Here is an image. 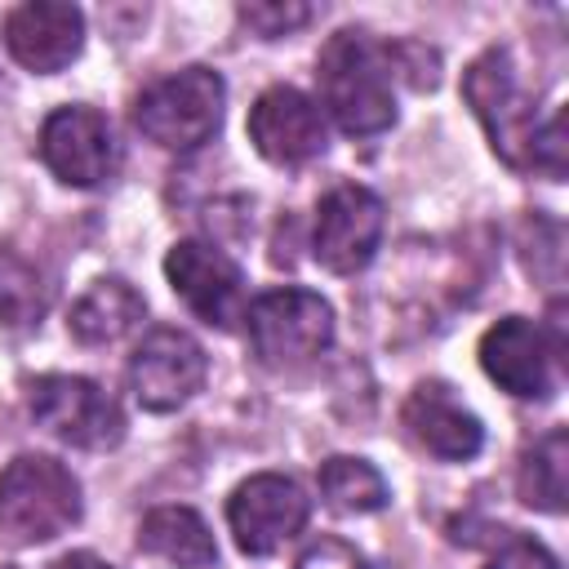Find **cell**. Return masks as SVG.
I'll list each match as a JSON object with an SVG mask.
<instances>
[{
	"mask_svg": "<svg viewBox=\"0 0 569 569\" xmlns=\"http://www.w3.org/2000/svg\"><path fill=\"white\" fill-rule=\"evenodd\" d=\"M320 498L342 516H369L387 507V480L373 462L333 453L320 462Z\"/></svg>",
	"mask_w": 569,
	"mask_h": 569,
	"instance_id": "d6986e66",
	"label": "cell"
},
{
	"mask_svg": "<svg viewBox=\"0 0 569 569\" xmlns=\"http://www.w3.org/2000/svg\"><path fill=\"white\" fill-rule=\"evenodd\" d=\"M147 316V298L124 280V276H102L93 280L76 302H71V338L84 347H111L124 333H133Z\"/></svg>",
	"mask_w": 569,
	"mask_h": 569,
	"instance_id": "2e32d148",
	"label": "cell"
},
{
	"mask_svg": "<svg viewBox=\"0 0 569 569\" xmlns=\"http://www.w3.org/2000/svg\"><path fill=\"white\" fill-rule=\"evenodd\" d=\"M382 227H387L382 200L360 182H342L316 204L311 258L333 276H356L373 262L382 244Z\"/></svg>",
	"mask_w": 569,
	"mask_h": 569,
	"instance_id": "30bf717a",
	"label": "cell"
},
{
	"mask_svg": "<svg viewBox=\"0 0 569 569\" xmlns=\"http://www.w3.org/2000/svg\"><path fill=\"white\" fill-rule=\"evenodd\" d=\"M516 493L525 507L560 516L565 498H569V431L551 427L542 440H533V449H525L520 471H516Z\"/></svg>",
	"mask_w": 569,
	"mask_h": 569,
	"instance_id": "ac0fdd59",
	"label": "cell"
},
{
	"mask_svg": "<svg viewBox=\"0 0 569 569\" xmlns=\"http://www.w3.org/2000/svg\"><path fill=\"white\" fill-rule=\"evenodd\" d=\"M400 422L413 436V445L440 462H471L485 449L480 418L445 382H418L400 409Z\"/></svg>",
	"mask_w": 569,
	"mask_h": 569,
	"instance_id": "9a60e30c",
	"label": "cell"
},
{
	"mask_svg": "<svg viewBox=\"0 0 569 569\" xmlns=\"http://www.w3.org/2000/svg\"><path fill=\"white\" fill-rule=\"evenodd\" d=\"M320 111L351 138H373L396 124V71L391 49L369 31L342 27L316 58Z\"/></svg>",
	"mask_w": 569,
	"mask_h": 569,
	"instance_id": "6da1fadb",
	"label": "cell"
},
{
	"mask_svg": "<svg viewBox=\"0 0 569 569\" xmlns=\"http://www.w3.org/2000/svg\"><path fill=\"white\" fill-rule=\"evenodd\" d=\"M44 307H49V284L40 267L18 258L13 249H0V320L27 329L44 316Z\"/></svg>",
	"mask_w": 569,
	"mask_h": 569,
	"instance_id": "ffe728a7",
	"label": "cell"
},
{
	"mask_svg": "<svg viewBox=\"0 0 569 569\" xmlns=\"http://www.w3.org/2000/svg\"><path fill=\"white\" fill-rule=\"evenodd\" d=\"M480 369L516 400H547L556 391L560 356L551 351L542 325L525 316H502L480 338Z\"/></svg>",
	"mask_w": 569,
	"mask_h": 569,
	"instance_id": "4fadbf2b",
	"label": "cell"
},
{
	"mask_svg": "<svg viewBox=\"0 0 569 569\" xmlns=\"http://www.w3.org/2000/svg\"><path fill=\"white\" fill-rule=\"evenodd\" d=\"M80 480L49 453H18L0 471V533L18 547L53 542L80 520Z\"/></svg>",
	"mask_w": 569,
	"mask_h": 569,
	"instance_id": "7a4b0ae2",
	"label": "cell"
},
{
	"mask_svg": "<svg viewBox=\"0 0 569 569\" xmlns=\"http://www.w3.org/2000/svg\"><path fill=\"white\" fill-rule=\"evenodd\" d=\"M565 156H569V142H565V116H551L547 124H538L533 133V147H529V169L547 173L551 182L565 178Z\"/></svg>",
	"mask_w": 569,
	"mask_h": 569,
	"instance_id": "7402d4cb",
	"label": "cell"
},
{
	"mask_svg": "<svg viewBox=\"0 0 569 569\" xmlns=\"http://www.w3.org/2000/svg\"><path fill=\"white\" fill-rule=\"evenodd\" d=\"M4 49L18 67L53 76L84 49V13L67 0H27L4 18Z\"/></svg>",
	"mask_w": 569,
	"mask_h": 569,
	"instance_id": "5bb4252c",
	"label": "cell"
},
{
	"mask_svg": "<svg viewBox=\"0 0 569 569\" xmlns=\"http://www.w3.org/2000/svg\"><path fill=\"white\" fill-rule=\"evenodd\" d=\"M31 418L71 449H116L124 440V413L116 396H107L93 378L80 373H44L31 382Z\"/></svg>",
	"mask_w": 569,
	"mask_h": 569,
	"instance_id": "8992f818",
	"label": "cell"
},
{
	"mask_svg": "<svg viewBox=\"0 0 569 569\" xmlns=\"http://www.w3.org/2000/svg\"><path fill=\"white\" fill-rule=\"evenodd\" d=\"M311 520V498L293 476L258 471L227 498V529L244 556H276Z\"/></svg>",
	"mask_w": 569,
	"mask_h": 569,
	"instance_id": "52a82bcc",
	"label": "cell"
},
{
	"mask_svg": "<svg viewBox=\"0 0 569 569\" xmlns=\"http://www.w3.org/2000/svg\"><path fill=\"white\" fill-rule=\"evenodd\" d=\"M236 13H240V22H244L253 36H262V40L293 36L298 27L311 22V4H302V0H249V4H240Z\"/></svg>",
	"mask_w": 569,
	"mask_h": 569,
	"instance_id": "44dd1931",
	"label": "cell"
},
{
	"mask_svg": "<svg viewBox=\"0 0 569 569\" xmlns=\"http://www.w3.org/2000/svg\"><path fill=\"white\" fill-rule=\"evenodd\" d=\"M298 569H365V556L342 538H320L298 556Z\"/></svg>",
	"mask_w": 569,
	"mask_h": 569,
	"instance_id": "cb8c5ba5",
	"label": "cell"
},
{
	"mask_svg": "<svg viewBox=\"0 0 569 569\" xmlns=\"http://www.w3.org/2000/svg\"><path fill=\"white\" fill-rule=\"evenodd\" d=\"M53 569H116V565H107V560L93 556V551H67V556L53 560Z\"/></svg>",
	"mask_w": 569,
	"mask_h": 569,
	"instance_id": "d4e9b609",
	"label": "cell"
},
{
	"mask_svg": "<svg viewBox=\"0 0 569 569\" xmlns=\"http://www.w3.org/2000/svg\"><path fill=\"white\" fill-rule=\"evenodd\" d=\"M40 160L67 187H102L120 164L111 120L84 102L49 111L40 124Z\"/></svg>",
	"mask_w": 569,
	"mask_h": 569,
	"instance_id": "8fae6325",
	"label": "cell"
},
{
	"mask_svg": "<svg viewBox=\"0 0 569 569\" xmlns=\"http://www.w3.org/2000/svg\"><path fill=\"white\" fill-rule=\"evenodd\" d=\"M209 378L204 347L173 325L147 329L142 342L129 356V391L147 413H173L182 409Z\"/></svg>",
	"mask_w": 569,
	"mask_h": 569,
	"instance_id": "9c48e42d",
	"label": "cell"
},
{
	"mask_svg": "<svg viewBox=\"0 0 569 569\" xmlns=\"http://www.w3.org/2000/svg\"><path fill=\"white\" fill-rule=\"evenodd\" d=\"M244 329H249V347L262 365L293 369V365H307L320 351H329L333 307L311 289L280 284V289H267L249 302Z\"/></svg>",
	"mask_w": 569,
	"mask_h": 569,
	"instance_id": "277c9868",
	"label": "cell"
},
{
	"mask_svg": "<svg viewBox=\"0 0 569 569\" xmlns=\"http://www.w3.org/2000/svg\"><path fill=\"white\" fill-rule=\"evenodd\" d=\"M227 80L213 67H182L147 84L133 102V124L164 151H196L222 124Z\"/></svg>",
	"mask_w": 569,
	"mask_h": 569,
	"instance_id": "3957f363",
	"label": "cell"
},
{
	"mask_svg": "<svg viewBox=\"0 0 569 569\" xmlns=\"http://www.w3.org/2000/svg\"><path fill=\"white\" fill-rule=\"evenodd\" d=\"M462 98L471 102V111H476L493 156L507 160L511 169H529V147H533V133H538V111H533V98L525 93L507 49H485L462 71Z\"/></svg>",
	"mask_w": 569,
	"mask_h": 569,
	"instance_id": "5b68a950",
	"label": "cell"
},
{
	"mask_svg": "<svg viewBox=\"0 0 569 569\" xmlns=\"http://www.w3.org/2000/svg\"><path fill=\"white\" fill-rule=\"evenodd\" d=\"M485 569H560V560H556L542 542L511 533V538H502V547L489 556Z\"/></svg>",
	"mask_w": 569,
	"mask_h": 569,
	"instance_id": "603a6c76",
	"label": "cell"
},
{
	"mask_svg": "<svg viewBox=\"0 0 569 569\" xmlns=\"http://www.w3.org/2000/svg\"><path fill=\"white\" fill-rule=\"evenodd\" d=\"M4 569H18V565H4Z\"/></svg>",
	"mask_w": 569,
	"mask_h": 569,
	"instance_id": "484cf974",
	"label": "cell"
},
{
	"mask_svg": "<svg viewBox=\"0 0 569 569\" xmlns=\"http://www.w3.org/2000/svg\"><path fill=\"white\" fill-rule=\"evenodd\" d=\"M164 276L173 284V293L187 302V311L196 320H204L209 329H236L249 311V289H244V271L240 262L213 244V240H178L164 253Z\"/></svg>",
	"mask_w": 569,
	"mask_h": 569,
	"instance_id": "ba28073f",
	"label": "cell"
},
{
	"mask_svg": "<svg viewBox=\"0 0 569 569\" xmlns=\"http://www.w3.org/2000/svg\"><path fill=\"white\" fill-rule=\"evenodd\" d=\"M138 547L173 569H213L218 542L196 507H151L138 525Z\"/></svg>",
	"mask_w": 569,
	"mask_h": 569,
	"instance_id": "e0dca14e",
	"label": "cell"
},
{
	"mask_svg": "<svg viewBox=\"0 0 569 569\" xmlns=\"http://www.w3.org/2000/svg\"><path fill=\"white\" fill-rule=\"evenodd\" d=\"M249 142L271 164H307L329 147V120L320 102L293 84H271L249 107Z\"/></svg>",
	"mask_w": 569,
	"mask_h": 569,
	"instance_id": "7c38bea8",
	"label": "cell"
}]
</instances>
